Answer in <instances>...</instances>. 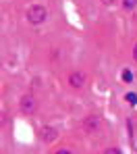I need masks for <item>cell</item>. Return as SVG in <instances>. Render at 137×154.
<instances>
[{"mask_svg":"<svg viewBox=\"0 0 137 154\" xmlns=\"http://www.w3.org/2000/svg\"><path fill=\"white\" fill-rule=\"evenodd\" d=\"M46 19H48V11H46V6H42V4H33V6H29V8H27V21H29V23L40 25V23H44Z\"/></svg>","mask_w":137,"mask_h":154,"instance_id":"6da1fadb","label":"cell"},{"mask_svg":"<svg viewBox=\"0 0 137 154\" xmlns=\"http://www.w3.org/2000/svg\"><path fill=\"white\" fill-rule=\"evenodd\" d=\"M35 108H37V102H35L33 96H23V98H21V110H23L25 115L35 112Z\"/></svg>","mask_w":137,"mask_h":154,"instance_id":"7a4b0ae2","label":"cell"},{"mask_svg":"<svg viewBox=\"0 0 137 154\" xmlns=\"http://www.w3.org/2000/svg\"><path fill=\"white\" fill-rule=\"evenodd\" d=\"M98 125H100V119H98V117H94V115H89V117L83 121V129H85L87 133L96 131V129H98Z\"/></svg>","mask_w":137,"mask_h":154,"instance_id":"3957f363","label":"cell"},{"mask_svg":"<svg viewBox=\"0 0 137 154\" xmlns=\"http://www.w3.org/2000/svg\"><path fill=\"white\" fill-rule=\"evenodd\" d=\"M40 135H42V140H44V142H54L56 137H58V133H56L54 127H42Z\"/></svg>","mask_w":137,"mask_h":154,"instance_id":"277c9868","label":"cell"},{"mask_svg":"<svg viewBox=\"0 0 137 154\" xmlns=\"http://www.w3.org/2000/svg\"><path fill=\"white\" fill-rule=\"evenodd\" d=\"M83 81H85V75H83V73H79V71L71 73V77H69V83H71L73 88H81Z\"/></svg>","mask_w":137,"mask_h":154,"instance_id":"5b68a950","label":"cell"},{"mask_svg":"<svg viewBox=\"0 0 137 154\" xmlns=\"http://www.w3.org/2000/svg\"><path fill=\"white\" fill-rule=\"evenodd\" d=\"M125 100H127V102L131 104V106H135V104H137V94H133V92H129V94L125 96Z\"/></svg>","mask_w":137,"mask_h":154,"instance_id":"8992f818","label":"cell"},{"mask_svg":"<svg viewBox=\"0 0 137 154\" xmlns=\"http://www.w3.org/2000/svg\"><path fill=\"white\" fill-rule=\"evenodd\" d=\"M123 81H127V83H131L133 81V73L127 69V71H123Z\"/></svg>","mask_w":137,"mask_h":154,"instance_id":"52a82bcc","label":"cell"},{"mask_svg":"<svg viewBox=\"0 0 137 154\" xmlns=\"http://www.w3.org/2000/svg\"><path fill=\"white\" fill-rule=\"evenodd\" d=\"M123 6H125V8H135L137 0H123Z\"/></svg>","mask_w":137,"mask_h":154,"instance_id":"ba28073f","label":"cell"},{"mask_svg":"<svg viewBox=\"0 0 137 154\" xmlns=\"http://www.w3.org/2000/svg\"><path fill=\"white\" fill-rule=\"evenodd\" d=\"M104 154H123L118 148H108V150H104Z\"/></svg>","mask_w":137,"mask_h":154,"instance_id":"9c48e42d","label":"cell"},{"mask_svg":"<svg viewBox=\"0 0 137 154\" xmlns=\"http://www.w3.org/2000/svg\"><path fill=\"white\" fill-rule=\"evenodd\" d=\"M133 58L137 60V44H135V48H133Z\"/></svg>","mask_w":137,"mask_h":154,"instance_id":"30bf717a","label":"cell"},{"mask_svg":"<svg viewBox=\"0 0 137 154\" xmlns=\"http://www.w3.org/2000/svg\"><path fill=\"white\" fill-rule=\"evenodd\" d=\"M56 154H71V152H69V150H58Z\"/></svg>","mask_w":137,"mask_h":154,"instance_id":"8fae6325","label":"cell"}]
</instances>
